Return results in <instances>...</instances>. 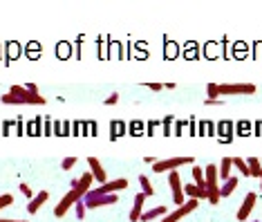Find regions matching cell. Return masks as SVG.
<instances>
[{"label":"cell","instance_id":"cell-22","mask_svg":"<svg viewBox=\"0 0 262 222\" xmlns=\"http://www.w3.org/2000/svg\"><path fill=\"white\" fill-rule=\"evenodd\" d=\"M231 159H233V157H231ZM233 166H235V169H237V171H240V173H242V175H244V177H251V173H249V166H247V162H244V159H240V157H235V159H233Z\"/></svg>","mask_w":262,"mask_h":222},{"label":"cell","instance_id":"cell-2","mask_svg":"<svg viewBox=\"0 0 262 222\" xmlns=\"http://www.w3.org/2000/svg\"><path fill=\"white\" fill-rule=\"evenodd\" d=\"M193 157L190 155H186V157H168V159H159V162H155L152 164V171L155 173H166V171H175V169H180V166L184 164H193Z\"/></svg>","mask_w":262,"mask_h":222},{"label":"cell","instance_id":"cell-30","mask_svg":"<svg viewBox=\"0 0 262 222\" xmlns=\"http://www.w3.org/2000/svg\"><path fill=\"white\" fill-rule=\"evenodd\" d=\"M121 130H123L121 124H112V139H115V137H119V133H121Z\"/></svg>","mask_w":262,"mask_h":222},{"label":"cell","instance_id":"cell-11","mask_svg":"<svg viewBox=\"0 0 262 222\" xmlns=\"http://www.w3.org/2000/svg\"><path fill=\"white\" fill-rule=\"evenodd\" d=\"M184 193H186L190 200L202 202V200H206V195H208V187H206V189H200V187H195V184L190 182V184H186V187H184Z\"/></svg>","mask_w":262,"mask_h":222},{"label":"cell","instance_id":"cell-31","mask_svg":"<svg viewBox=\"0 0 262 222\" xmlns=\"http://www.w3.org/2000/svg\"><path fill=\"white\" fill-rule=\"evenodd\" d=\"M146 88H150L152 92H159V90H164L162 83H146Z\"/></svg>","mask_w":262,"mask_h":222},{"label":"cell","instance_id":"cell-3","mask_svg":"<svg viewBox=\"0 0 262 222\" xmlns=\"http://www.w3.org/2000/svg\"><path fill=\"white\" fill-rule=\"evenodd\" d=\"M9 92L14 94V97H18L23 104H32V106H45L47 104L45 97H40L38 92H29V90L23 88V86H11Z\"/></svg>","mask_w":262,"mask_h":222},{"label":"cell","instance_id":"cell-5","mask_svg":"<svg viewBox=\"0 0 262 222\" xmlns=\"http://www.w3.org/2000/svg\"><path fill=\"white\" fill-rule=\"evenodd\" d=\"M123 189H128V179L119 177V179H112V182L101 184L99 189H90L88 193H92V195H110V193H119V191H123Z\"/></svg>","mask_w":262,"mask_h":222},{"label":"cell","instance_id":"cell-27","mask_svg":"<svg viewBox=\"0 0 262 222\" xmlns=\"http://www.w3.org/2000/svg\"><path fill=\"white\" fill-rule=\"evenodd\" d=\"M76 164V157H65L63 159V171H70Z\"/></svg>","mask_w":262,"mask_h":222},{"label":"cell","instance_id":"cell-32","mask_svg":"<svg viewBox=\"0 0 262 222\" xmlns=\"http://www.w3.org/2000/svg\"><path fill=\"white\" fill-rule=\"evenodd\" d=\"M204 104L206 106H222V101L220 99H204Z\"/></svg>","mask_w":262,"mask_h":222},{"label":"cell","instance_id":"cell-14","mask_svg":"<svg viewBox=\"0 0 262 222\" xmlns=\"http://www.w3.org/2000/svg\"><path fill=\"white\" fill-rule=\"evenodd\" d=\"M47 197H50V193H47V191H40V193H36V195L32 197V200H29L27 211H29V213H38V209L47 202Z\"/></svg>","mask_w":262,"mask_h":222},{"label":"cell","instance_id":"cell-16","mask_svg":"<svg viewBox=\"0 0 262 222\" xmlns=\"http://www.w3.org/2000/svg\"><path fill=\"white\" fill-rule=\"evenodd\" d=\"M231 169H233V159H231V157H224L222 164L217 166V173H220V179H222V182H226V179L231 177Z\"/></svg>","mask_w":262,"mask_h":222},{"label":"cell","instance_id":"cell-10","mask_svg":"<svg viewBox=\"0 0 262 222\" xmlns=\"http://www.w3.org/2000/svg\"><path fill=\"white\" fill-rule=\"evenodd\" d=\"M88 164H90L92 177H97L99 184H105V182H108V177H105V171H103V164H101L97 157H88Z\"/></svg>","mask_w":262,"mask_h":222},{"label":"cell","instance_id":"cell-35","mask_svg":"<svg viewBox=\"0 0 262 222\" xmlns=\"http://www.w3.org/2000/svg\"><path fill=\"white\" fill-rule=\"evenodd\" d=\"M260 191H262V175H260Z\"/></svg>","mask_w":262,"mask_h":222},{"label":"cell","instance_id":"cell-34","mask_svg":"<svg viewBox=\"0 0 262 222\" xmlns=\"http://www.w3.org/2000/svg\"><path fill=\"white\" fill-rule=\"evenodd\" d=\"M0 222H25V220H9V218H0Z\"/></svg>","mask_w":262,"mask_h":222},{"label":"cell","instance_id":"cell-1","mask_svg":"<svg viewBox=\"0 0 262 222\" xmlns=\"http://www.w3.org/2000/svg\"><path fill=\"white\" fill-rule=\"evenodd\" d=\"M79 200H83V193H81V191H79V189H70V193H65V195L61 197V202H58V205L54 207V215H56V218H63V215L68 213L70 209H72Z\"/></svg>","mask_w":262,"mask_h":222},{"label":"cell","instance_id":"cell-8","mask_svg":"<svg viewBox=\"0 0 262 222\" xmlns=\"http://www.w3.org/2000/svg\"><path fill=\"white\" fill-rule=\"evenodd\" d=\"M255 86L253 83H222L220 94H253Z\"/></svg>","mask_w":262,"mask_h":222},{"label":"cell","instance_id":"cell-7","mask_svg":"<svg viewBox=\"0 0 262 222\" xmlns=\"http://www.w3.org/2000/svg\"><path fill=\"white\" fill-rule=\"evenodd\" d=\"M198 207H200V202H198V200H190V197H188V200L184 202V205H182L180 209H175V211H172V213L164 215V220H162V222H180V220L184 218V215L193 213Z\"/></svg>","mask_w":262,"mask_h":222},{"label":"cell","instance_id":"cell-19","mask_svg":"<svg viewBox=\"0 0 262 222\" xmlns=\"http://www.w3.org/2000/svg\"><path fill=\"white\" fill-rule=\"evenodd\" d=\"M247 166H249V173H251V177H260L262 175V162L258 157H249L247 159Z\"/></svg>","mask_w":262,"mask_h":222},{"label":"cell","instance_id":"cell-13","mask_svg":"<svg viewBox=\"0 0 262 222\" xmlns=\"http://www.w3.org/2000/svg\"><path fill=\"white\" fill-rule=\"evenodd\" d=\"M204 179H206V187H208V189H220V187H217L220 173H217V166H215V164H208L206 169H204Z\"/></svg>","mask_w":262,"mask_h":222},{"label":"cell","instance_id":"cell-17","mask_svg":"<svg viewBox=\"0 0 262 222\" xmlns=\"http://www.w3.org/2000/svg\"><path fill=\"white\" fill-rule=\"evenodd\" d=\"M235 187H237V177L231 175L229 179H226V182H222V189H220V195H222V197H229V195L235 191Z\"/></svg>","mask_w":262,"mask_h":222},{"label":"cell","instance_id":"cell-4","mask_svg":"<svg viewBox=\"0 0 262 222\" xmlns=\"http://www.w3.org/2000/svg\"><path fill=\"white\" fill-rule=\"evenodd\" d=\"M83 202H85V209L110 207V205H117V202H119V195L117 193H110V195H92V193H85Z\"/></svg>","mask_w":262,"mask_h":222},{"label":"cell","instance_id":"cell-9","mask_svg":"<svg viewBox=\"0 0 262 222\" xmlns=\"http://www.w3.org/2000/svg\"><path fill=\"white\" fill-rule=\"evenodd\" d=\"M255 202H258V193H247L244 195V202H242V207L237 209V220L240 222H247L249 220V215H251L253 211V207H255Z\"/></svg>","mask_w":262,"mask_h":222},{"label":"cell","instance_id":"cell-33","mask_svg":"<svg viewBox=\"0 0 262 222\" xmlns=\"http://www.w3.org/2000/svg\"><path fill=\"white\" fill-rule=\"evenodd\" d=\"M27 90H29V92H38V88H36V83H27V86H25Z\"/></svg>","mask_w":262,"mask_h":222},{"label":"cell","instance_id":"cell-25","mask_svg":"<svg viewBox=\"0 0 262 222\" xmlns=\"http://www.w3.org/2000/svg\"><path fill=\"white\" fill-rule=\"evenodd\" d=\"M220 197H222V195H220V189H208L206 200L211 202V205H217V202H220Z\"/></svg>","mask_w":262,"mask_h":222},{"label":"cell","instance_id":"cell-18","mask_svg":"<svg viewBox=\"0 0 262 222\" xmlns=\"http://www.w3.org/2000/svg\"><path fill=\"white\" fill-rule=\"evenodd\" d=\"M92 173H83V175L79 177V187H76V189H79L81 191V193H83V197H85V193H88V191H90V187H92Z\"/></svg>","mask_w":262,"mask_h":222},{"label":"cell","instance_id":"cell-36","mask_svg":"<svg viewBox=\"0 0 262 222\" xmlns=\"http://www.w3.org/2000/svg\"><path fill=\"white\" fill-rule=\"evenodd\" d=\"M253 222H258V220H253Z\"/></svg>","mask_w":262,"mask_h":222},{"label":"cell","instance_id":"cell-29","mask_svg":"<svg viewBox=\"0 0 262 222\" xmlns=\"http://www.w3.org/2000/svg\"><path fill=\"white\" fill-rule=\"evenodd\" d=\"M117 101H119V94H117V92H112V94H110V97H108V99H105V106H115V104H117Z\"/></svg>","mask_w":262,"mask_h":222},{"label":"cell","instance_id":"cell-28","mask_svg":"<svg viewBox=\"0 0 262 222\" xmlns=\"http://www.w3.org/2000/svg\"><path fill=\"white\" fill-rule=\"evenodd\" d=\"M20 193H23V195H25V197H29V200H32V197H34V195H32V189H29V187H27V184H25V182H23V184H20Z\"/></svg>","mask_w":262,"mask_h":222},{"label":"cell","instance_id":"cell-12","mask_svg":"<svg viewBox=\"0 0 262 222\" xmlns=\"http://www.w3.org/2000/svg\"><path fill=\"white\" fill-rule=\"evenodd\" d=\"M144 205H146V195L137 193L135 195V207H133V211H130V222H139L141 213H144Z\"/></svg>","mask_w":262,"mask_h":222},{"label":"cell","instance_id":"cell-15","mask_svg":"<svg viewBox=\"0 0 262 222\" xmlns=\"http://www.w3.org/2000/svg\"><path fill=\"white\" fill-rule=\"evenodd\" d=\"M162 215H168V207H155V209H148V211L141 213V222H148V220H155V218H162Z\"/></svg>","mask_w":262,"mask_h":222},{"label":"cell","instance_id":"cell-26","mask_svg":"<svg viewBox=\"0 0 262 222\" xmlns=\"http://www.w3.org/2000/svg\"><path fill=\"white\" fill-rule=\"evenodd\" d=\"M9 205H14V195H9V193L0 195V211H3L5 207H9Z\"/></svg>","mask_w":262,"mask_h":222},{"label":"cell","instance_id":"cell-23","mask_svg":"<svg viewBox=\"0 0 262 222\" xmlns=\"http://www.w3.org/2000/svg\"><path fill=\"white\" fill-rule=\"evenodd\" d=\"M206 92H208V99H217L220 97V86H217V83H208Z\"/></svg>","mask_w":262,"mask_h":222},{"label":"cell","instance_id":"cell-6","mask_svg":"<svg viewBox=\"0 0 262 222\" xmlns=\"http://www.w3.org/2000/svg\"><path fill=\"white\" fill-rule=\"evenodd\" d=\"M168 184H170V191H172V202L177 207H182L186 202V195H184V187H182V179H180V173L177 171H170L168 173Z\"/></svg>","mask_w":262,"mask_h":222},{"label":"cell","instance_id":"cell-21","mask_svg":"<svg viewBox=\"0 0 262 222\" xmlns=\"http://www.w3.org/2000/svg\"><path fill=\"white\" fill-rule=\"evenodd\" d=\"M139 184H141V193H144L146 197H148V195H155V189H152L150 179H148L146 175H141V177H139Z\"/></svg>","mask_w":262,"mask_h":222},{"label":"cell","instance_id":"cell-24","mask_svg":"<svg viewBox=\"0 0 262 222\" xmlns=\"http://www.w3.org/2000/svg\"><path fill=\"white\" fill-rule=\"evenodd\" d=\"M74 211H76V218H79V220L85 218V211H88V209H85V202H83V200L76 202V205H74Z\"/></svg>","mask_w":262,"mask_h":222},{"label":"cell","instance_id":"cell-20","mask_svg":"<svg viewBox=\"0 0 262 222\" xmlns=\"http://www.w3.org/2000/svg\"><path fill=\"white\" fill-rule=\"evenodd\" d=\"M193 184L200 189H206V179H204V169H200V166H193Z\"/></svg>","mask_w":262,"mask_h":222}]
</instances>
